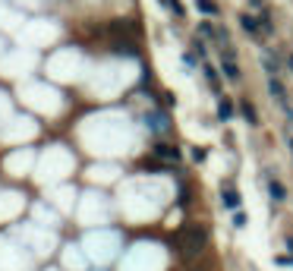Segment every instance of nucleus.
I'll return each instance as SVG.
<instances>
[{
    "instance_id": "nucleus-5",
    "label": "nucleus",
    "mask_w": 293,
    "mask_h": 271,
    "mask_svg": "<svg viewBox=\"0 0 293 271\" xmlns=\"http://www.w3.org/2000/svg\"><path fill=\"white\" fill-rule=\"evenodd\" d=\"M196 7H199V10H202L205 16H214V13H217V7L211 4V0H196Z\"/></svg>"
},
{
    "instance_id": "nucleus-1",
    "label": "nucleus",
    "mask_w": 293,
    "mask_h": 271,
    "mask_svg": "<svg viewBox=\"0 0 293 271\" xmlns=\"http://www.w3.org/2000/svg\"><path fill=\"white\" fill-rule=\"evenodd\" d=\"M180 243H183V249H186V252H202L205 243H208V237H205L202 227H186V230L180 233Z\"/></svg>"
},
{
    "instance_id": "nucleus-3",
    "label": "nucleus",
    "mask_w": 293,
    "mask_h": 271,
    "mask_svg": "<svg viewBox=\"0 0 293 271\" xmlns=\"http://www.w3.org/2000/svg\"><path fill=\"white\" fill-rule=\"evenodd\" d=\"M224 205H227L230 211H240V192L227 189V192H224Z\"/></svg>"
},
{
    "instance_id": "nucleus-7",
    "label": "nucleus",
    "mask_w": 293,
    "mask_h": 271,
    "mask_svg": "<svg viewBox=\"0 0 293 271\" xmlns=\"http://www.w3.org/2000/svg\"><path fill=\"white\" fill-rule=\"evenodd\" d=\"M205 79L211 82V88H221V79H217V69H211V66H205Z\"/></svg>"
},
{
    "instance_id": "nucleus-11",
    "label": "nucleus",
    "mask_w": 293,
    "mask_h": 271,
    "mask_svg": "<svg viewBox=\"0 0 293 271\" xmlns=\"http://www.w3.org/2000/svg\"><path fill=\"white\" fill-rule=\"evenodd\" d=\"M271 92L278 95V98H284V88H281V82H278V79H271Z\"/></svg>"
},
{
    "instance_id": "nucleus-12",
    "label": "nucleus",
    "mask_w": 293,
    "mask_h": 271,
    "mask_svg": "<svg viewBox=\"0 0 293 271\" xmlns=\"http://www.w3.org/2000/svg\"><path fill=\"white\" fill-rule=\"evenodd\" d=\"M278 265H293V256H278Z\"/></svg>"
},
{
    "instance_id": "nucleus-8",
    "label": "nucleus",
    "mask_w": 293,
    "mask_h": 271,
    "mask_svg": "<svg viewBox=\"0 0 293 271\" xmlns=\"http://www.w3.org/2000/svg\"><path fill=\"white\" fill-rule=\"evenodd\" d=\"M240 22H243V29H246V32H255V29H259V22H255L249 13H243V16H240Z\"/></svg>"
},
{
    "instance_id": "nucleus-6",
    "label": "nucleus",
    "mask_w": 293,
    "mask_h": 271,
    "mask_svg": "<svg viewBox=\"0 0 293 271\" xmlns=\"http://www.w3.org/2000/svg\"><path fill=\"white\" fill-rule=\"evenodd\" d=\"M224 73H227V79H236V76H240V69H236V63H233L230 57H224Z\"/></svg>"
},
{
    "instance_id": "nucleus-13",
    "label": "nucleus",
    "mask_w": 293,
    "mask_h": 271,
    "mask_svg": "<svg viewBox=\"0 0 293 271\" xmlns=\"http://www.w3.org/2000/svg\"><path fill=\"white\" fill-rule=\"evenodd\" d=\"M287 63H290V69H293V54H287Z\"/></svg>"
},
{
    "instance_id": "nucleus-10",
    "label": "nucleus",
    "mask_w": 293,
    "mask_h": 271,
    "mask_svg": "<svg viewBox=\"0 0 293 271\" xmlns=\"http://www.w3.org/2000/svg\"><path fill=\"white\" fill-rule=\"evenodd\" d=\"M217 114H221V117L227 120V117L233 114V107H230V101H221V107H217Z\"/></svg>"
},
{
    "instance_id": "nucleus-2",
    "label": "nucleus",
    "mask_w": 293,
    "mask_h": 271,
    "mask_svg": "<svg viewBox=\"0 0 293 271\" xmlns=\"http://www.w3.org/2000/svg\"><path fill=\"white\" fill-rule=\"evenodd\" d=\"M155 155H158V158H164V161H180V152H177L174 145H161V142L155 145Z\"/></svg>"
},
{
    "instance_id": "nucleus-14",
    "label": "nucleus",
    "mask_w": 293,
    "mask_h": 271,
    "mask_svg": "<svg viewBox=\"0 0 293 271\" xmlns=\"http://www.w3.org/2000/svg\"><path fill=\"white\" fill-rule=\"evenodd\" d=\"M252 7H262V0H252Z\"/></svg>"
},
{
    "instance_id": "nucleus-9",
    "label": "nucleus",
    "mask_w": 293,
    "mask_h": 271,
    "mask_svg": "<svg viewBox=\"0 0 293 271\" xmlns=\"http://www.w3.org/2000/svg\"><path fill=\"white\" fill-rule=\"evenodd\" d=\"M249 224V218H246V211L240 208V211H233V227H246Z\"/></svg>"
},
{
    "instance_id": "nucleus-4",
    "label": "nucleus",
    "mask_w": 293,
    "mask_h": 271,
    "mask_svg": "<svg viewBox=\"0 0 293 271\" xmlns=\"http://www.w3.org/2000/svg\"><path fill=\"white\" fill-rule=\"evenodd\" d=\"M268 189H271V195H274V202H284V199H287L284 186H281V183H274V180H271V183H268Z\"/></svg>"
}]
</instances>
